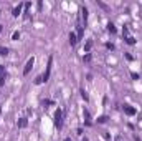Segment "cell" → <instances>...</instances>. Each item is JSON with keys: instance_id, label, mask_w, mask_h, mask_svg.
<instances>
[{"instance_id": "24", "label": "cell", "mask_w": 142, "mask_h": 141, "mask_svg": "<svg viewBox=\"0 0 142 141\" xmlns=\"http://www.w3.org/2000/svg\"><path fill=\"white\" fill-rule=\"evenodd\" d=\"M126 58H127V60H134V57H132L131 53H126Z\"/></svg>"}, {"instance_id": "5", "label": "cell", "mask_w": 142, "mask_h": 141, "mask_svg": "<svg viewBox=\"0 0 142 141\" xmlns=\"http://www.w3.org/2000/svg\"><path fill=\"white\" fill-rule=\"evenodd\" d=\"M23 7H25V3H18L17 7L13 8V12H12V15H13V17H18V15L22 13V8H23Z\"/></svg>"}, {"instance_id": "16", "label": "cell", "mask_w": 142, "mask_h": 141, "mask_svg": "<svg viewBox=\"0 0 142 141\" xmlns=\"http://www.w3.org/2000/svg\"><path fill=\"white\" fill-rule=\"evenodd\" d=\"M107 121V116H99V118H97V123H106Z\"/></svg>"}, {"instance_id": "18", "label": "cell", "mask_w": 142, "mask_h": 141, "mask_svg": "<svg viewBox=\"0 0 142 141\" xmlns=\"http://www.w3.org/2000/svg\"><path fill=\"white\" fill-rule=\"evenodd\" d=\"M43 105H55V101H51V100H43Z\"/></svg>"}, {"instance_id": "19", "label": "cell", "mask_w": 142, "mask_h": 141, "mask_svg": "<svg viewBox=\"0 0 142 141\" xmlns=\"http://www.w3.org/2000/svg\"><path fill=\"white\" fill-rule=\"evenodd\" d=\"M83 60H84V62H89V60H91V55H89V53H86L84 57H83Z\"/></svg>"}, {"instance_id": "11", "label": "cell", "mask_w": 142, "mask_h": 141, "mask_svg": "<svg viewBox=\"0 0 142 141\" xmlns=\"http://www.w3.org/2000/svg\"><path fill=\"white\" fill-rule=\"evenodd\" d=\"M84 120H86V125L91 126V116H89V113H88V110H84Z\"/></svg>"}, {"instance_id": "6", "label": "cell", "mask_w": 142, "mask_h": 141, "mask_svg": "<svg viewBox=\"0 0 142 141\" xmlns=\"http://www.w3.org/2000/svg\"><path fill=\"white\" fill-rule=\"evenodd\" d=\"M70 43H71V47H75V45L78 43V37H76L75 32H71V33H70Z\"/></svg>"}, {"instance_id": "15", "label": "cell", "mask_w": 142, "mask_h": 141, "mask_svg": "<svg viewBox=\"0 0 142 141\" xmlns=\"http://www.w3.org/2000/svg\"><path fill=\"white\" fill-rule=\"evenodd\" d=\"M81 96H83V100H84V101H88V100H89L88 91H84V90H81Z\"/></svg>"}, {"instance_id": "26", "label": "cell", "mask_w": 142, "mask_h": 141, "mask_svg": "<svg viewBox=\"0 0 142 141\" xmlns=\"http://www.w3.org/2000/svg\"><path fill=\"white\" fill-rule=\"evenodd\" d=\"M2 30H3V27H2V25H0V33H2Z\"/></svg>"}, {"instance_id": "25", "label": "cell", "mask_w": 142, "mask_h": 141, "mask_svg": "<svg viewBox=\"0 0 142 141\" xmlns=\"http://www.w3.org/2000/svg\"><path fill=\"white\" fill-rule=\"evenodd\" d=\"M65 141H73V139L71 138H65Z\"/></svg>"}, {"instance_id": "7", "label": "cell", "mask_w": 142, "mask_h": 141, "mask_svg": "<svg viewBox=\"0 0 142 141\" xmlns=\"http://www.w3.org/2000/svg\"><path fill=\"white\" fill-rule=\"evenodd\" d=\"M17 125H18V128H27L28 126V120L27 118H20L17 121Z\"/></svg>"}, {"instance_id": "28", "label": "cell", "mask_w": 142, "mask_h": 141, "mask_svg": "<svg viewBox=\"0 0 142 141\" xmlns=\"http://www.w3.org/2000/svg\"><path fill=\"white\" fill-rule=\"evenodd\" d=\"M0 115H2V106H0Z\"/></svg>"}, {"instance_id": "14", "label": "cell", "mask_w": 142, "mask_h": 141, "mask_svg": "<svg viewBox=\"0 0 142 141\" xmlns=\"http://www.w3.org/2000/svg\"><path fill=\"white\" fill-rule=\"evenodd\" d=\"M91 48H92V42H91V40H88V42H86V45H84V52H86V53H89Z\"/></svg>"}, {"instance_id": "13", "label": "cell", "mask_w": 142, "mask_h": 141, "mask_svg": "<svg viewBox=\"0 0 142 141\" xmlns=\"http://www.w3.org/2000/svg\"><path fill=\"white\" fill-rule=\"evenodd\" d=\"M8 55V48L7 47H0V57H7Z\"/></svg>"}, {"instance_id": "1", "label": "cell", "mask_w": 142, "mask_h": 141, "mask_svg": "<svg viewBox=\"0 0 142 141\" xmlns=\"http://www.w3.org/2000/svg\"><path fill=\"white\" fill-rule=\"evenodd\" d=\"M51 66H53V57H48V65H46V70H45V73H43L41 76H38V78L35 80V85H41V83L48 81V78H50V73H51Z\"/></svg>"}, {"instance_id": "8", "label": "cell", "mask_w": 142, "mask_h": 141, "mask_svg": "<svg viewBox=\"0 0 142 141\" xmlns=\"http://www.w3.org/2000/svg\"><path fill=\"white\" fill-rule=\"evenodd\" d=\"M81 15H83L84 25H86V23H88V8H86V7H81Z\"/></svg>"}, {"instance_id": "23", "label": "cell", "mask_w": 142, "mask_h": 141, "mask_svg": "<svg viewBox=\"0 0 142 141\" xmlns=\"http://www.w3.org/2000/svg\"><path fill=\"white\" fill-rule=\"evenodd\" d=\"M106 47L109 48V50H114V43H106Z\"/></svg>"}, {"instance_id": "22", "label": "cell", "mask_w": 142, "mask_h": 141, "mask_svg": "<svg viewBox=\"0 0 142 141\" xmlns=\"http://www.w3.org/2000/svg\"><path fill=\"white\" fill-rule=\"evenodd\" d=\"M131 76H132L134 80H139V73H134V71H132V73H131Z\"/></svg>"}, {"instance_id": "20", "label": "cell", "mask_w": 142, "mask_h": 141, "mask_svg": "<svg viewBox=\"0 0 142 141\" xmlns=\"http://www.w3.org/2000/svg\"><path fill=\"white\" fill-rule=\"evenodd\" d=\"M12 38H13V40H18V38H20V32H15V33H13V37H12Z\"/></svg>"}, {"instance_id": "3", "label": "cell", "mask_w": 142, "mask_h": 141, "mask_svg": "<svg viewBox=\"0 0 142 141\" xmlns=\"http://www.w3.org/2000/svg\"><path fill=\"white\" fill-rule=\"evenodd\" d=\"M33 65H35V58L32 57V58H28V62H27V65H25V68H23V75H25V76L30 73V70L33 68Z\"/></svg>"}, {"instance_id": "10", "label": "cell", "mask_w": 142, "mask_h": 141, "mask_svg": "<svg viewBox=\"0 0 142 141\" xmlns=\"http://www.w3.org/2000/svg\"><path fill=\"white\" fill-rule=\"evenodd\" d=\"M83 35H84V27H78V33H76L78 40H81V38H83Z\"/></svg>"}, {"instance_id": "21", "label": "cell", "mask_w": 142, "mask_h": 141, "mask_svg": "<svg viewBox=\"0 0 142 141\" xmlns=\"http://www.w3.org/2000/svg\"><path fill=\"white\" fill-rule=\"evenodd\" d=\"M2 75H5V66L0 65V76H2Z\"/></svg>"}, {"instance_id": "9", "label": "cell", "mask_w": 142, "mask_h": 141, "mask_svg": "<svg viewBox=\"0 0 142 141\" xmlns=\"http://www.w3.org/2000/svg\"><path fill=\"white\" fill-rule=\"evenodd\" d=\"M126 43L127 45H135V38H134V37H131V35H127L126 37Z\"/></svg>"}, {"instance_id": "2", "label": "cell", "mask_w": 142, "mask_h": 141, "mask_svg": "<svg viewBox=\"0 0 142 141\" xmlns=\"http://www.w3.org/2000/svg\"><path fill=\"white\" fill-rule=\"evenodd\" d=\"M55 126H56L58 130H61V128H63V111H61L60 108L55 111Z\"/></svg>"}, {"instance_id": "27", "label": "cell", "mask_w": 142, "mask_h": 141, "mask_svg": "<svg viewBox=\"0 0 142 141\" xmlns=\"http://www.w3.org/2000/svg\"><path fill=\"white\" fill-rule=\"evenodd\" d=\"M83 141H89V139H88V138H84V139H83Z\"/></svg>"}, {"instance_id": "17", "label": "cell", "mask_w": 142, "mask_h": 141, "mask_svg": "<svg viewBox=\"0 0 142 141\" xmlns=\"http://www.w3.org/2000/svg\"><path fill=\"white\" fill-rule=\"evenodd\" d=\"M5 80H7V75H2V76H0V87H3V85H5Z\"/></svg>"}, {"instance_id": "4", "label": "cell", "mask_w": 142, "mask_h": 141, "mask_svg": "<svg viewBox=\"0 0 142 141\" xmlns=\"http://www.w3.org/2000/svg\"><path fill=\"white\" fill-rule=\"evenodd\" d=\"M122 108H124V113H126L127 116H134L135 113H137V110H135L134 106H131V105H124Z\"/></svg>"}, {"instance_id": "12", "label": "cell", "mask_w": 142, "mask_h": 141, "mask_svg": "<svg viewBox=\"0 0 142 141\" xmlns=\"http://www.w3.org/2000/svg\"><path fill=\"white\" fill-rule=\"evenodd\" d=\"M107 32H111V33H116L117 32V28H116L114 23H107Z\"/></svg>"}]
</instances>
